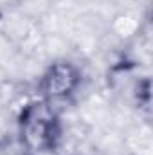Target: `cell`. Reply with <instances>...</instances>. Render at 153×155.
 Returning a JSON list of instances; mask_svg holds the SVG:
<instances>
[{"label":"cell","instance_id":"6da1fadb","mask_svg":"<svg viewBox=\"0 0 153 155\" xmlns=\"http://www.w3.org/2000/svg\"><path fill=\"white\" fill-rule=\"evenodd\" d=\"M22 144L34 153L54 152L61 141V119L56 105L40 99L29 103L18 119Z\"/></svg>","mask_w":153,"mask_h":155},{"label":"cell","instance_id":"7a4b0ae2","mask_svg":"<svg viewBox=\"0 0 153 155\" xmlns=\"http://www.w3.org/2000/svg\"><path fill=\"white\" fill-rule=\"evenodd\" d=\"M81 83V72L70 61H56L50 63L40 79L41 99L56 105L60 101H67L76 94Z\"/></svg>","mask_w":153,"mask_h":155}]
</instances>
